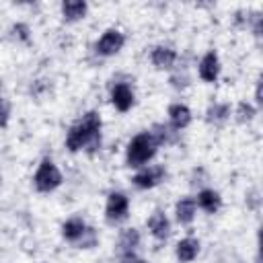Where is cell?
<instances>
[{"label": "cell", "instance_id": "cell-2", "mask_svg": "<svg viewBox=\"0 0 263 263\" xmlns=\"http://www.w3.org/2000/svg\"><path fill=\"white\" fill-rule=\"evenodd\" d=\"M156 140L150 136V132H142L138 136L132 138V142L127 144V152H125V160L129 166H142L146 164L154 154H156Z\"/></svg>", "mask_w": 263, "mask_h": 263}, {"label": "cell", "instance_id": "cell-7", "mask_svg": "<svg viewBox=\"0 0 263 263\" xmlns=\"http://www.w3.org/2000/svg\"><path fill=\"white\" fill-rule=\"evenodd\" d=\"M111 103H113L115 109L121 111V113L129 111L132 105H134V90H132L127 84H123V82L115 84V86L111 88Z\"/></svg>", "mask_w": 263, "mask_h": 263}, {"label": "cell", "instance_id": "cell-9", "mask_svg": "<svg viewBox=\"0 0 263 263\" xmlns=\"http://www.w3.org/2000/svg\"><path fill=\"white\" fill-rule=\"evenodd\" d=\"M152 64L158 68V70H168L173 68L175 60H177V51L171 47V45H156L152 49V55H150Z\"/></svg>", "mask_w": 263, "mask_h": 263}, {"label": "cell", "instance_id": "cell-21", "mask_svg": "<svg viewBox=\"0 0 263 263\" xmlns=\"http://www.w3.org/2000/svg\"><path fill=\"white\" fill-rule=\"evenodd\" d=\"M8 113H10L8 105L0 101V127H6V123H8Z\"/></svg>", "mask_w": 263, "mask_h": 263}, {"label": "cell", "instance_id": "cell-14", "mask_svg": "<svg viewBox=\"0 0 263 263\" xmlns=\"http://www.w3.org/2000/svg\"><path fill=\"white\" fill-rule=\"evenodd\" d=\"M197 253H199V240H197V238L187 236V238L179 240V245H177V259H179L181 263L193 261V259L197 257Z\"/></svg>", "mask_w": 263, "mask_h": 263}, {"label": "cell", "instance_id": "cell-5", "mask_svg": "<svg viewBox=\"0 0 263 263\" xmlns=\"http://www.w3.org/2000/svg\"><path fill=\"white\" fill-rule=\"evenodd\" d=\"M123 43H125V37H123L121 31L107 29L101 35V39L97 41V53H101V55H115L123 47Z\"/></svg>", "mask_w": 263, "mask_h": 263}, {"label": "cell", "instance_id": "cell-11", "mask_svg": "<svg viewBox=\"0 0 263 263\" xmlns=\"http://www.w3.org/2000/svg\"><path fill=\"white\" fill-rule=\"evenodd\" d=\"M195 205H199V208H201L203 212H208V214H216V212L220 210V205H222V197H220V193L214 191V189H201V191L197 193Z\"/></svg>", "mask_w": 263, "mask_h": 263}, {"label": "cell", "instance_id": "cell-24", "mask_svg": "<svg viewBox=\"0 0 263 263\" xmlns=\"http://www.w3.org/2000/svg\"><path fill=\"white\" fill-rule=\"evenodd\" d=\"M255 97H257V103L261 105V103H263V99H261V82L257 84V90H255Z\"/></svg>", "mask_w": 263, "mask_h": 263}, {"label": "cell", "instance_id": "cell-3", "mask_svg": "<svg viewBox=\"0 0 263 263\" xmlns=\"http://www.w3.org/2000/svg\"><path fill=\"white\" fill-rule=\"evenodd\" d=\"M60 183H62V173H60V168H58L49 158H43L41 164H39V168H37V173H35V177H33L35 189L41 191V193H49V191H53L55 187H60Z\"/></svg>", "mask_w": 263, "mask_h": 263}, {"label": "cell", "instance_id": "cell-20", "mask_svg": "<svg viewBox=\"0 0 263 263\" xmlns=\"http://www.w3.org/2000/svg\"><path fill=\"white\" fill-rule=\"evenodd\" d=\"M236 115H238V121H251L253 115H255V109H253V105H249V103H240V105L236 107Z\"/></svg>", "mask_w": 263, "mask_h": 263}, {"label": "cell", "instance_id": "cell-25", "mask_svg": "<svg viewBox=\"0 0 263 263\" xmlns=\"http://www.w3.org/2000/svg\"><path fill=\"white\" fill-rule=\"evenodd\" d=\"M255 263H261V259H259V257H257V259H255Z\"/></svg>", "mask_w": 263, "mask_h": 263}, {"label": "cell", "instance_id": "cell-19", "mask_svg": "<svg viewBox=\"0 0 263 263\" xmlns=\"http://www.w3.org/2000/svg\"><path fill=\"white\" fill-rule=\"evenodd\" d=\"M76 245H78L80 249H90V247H95V245H97V232H95V228H88V226H86V230H84L82 236L76 240Z\"/></svg>", "mask_w": 263, "mask_h": 263}, {"label": "cell", "instance_id": "cell-12", "mask_svg": "<svg viewBox=\"0 0 263 263\" xmlns=\"http://www.w3.org/2000/svg\"><path fill=\"white\" fill-rule=\"evenodd\" d=\"M168 119H171V125H173L175 129H183V127H187L189 121H191V111H189L187 105L175 103V105L168 107Z\"/></svg>", "mask_w": 263, "mask_h": 263}, {"label": "cell", "instance_id": "cell-6", "mask_svg": "<svg viewBox=\"0 0 263 263\" xmlns=\"http://www.w3.org/2000/svg\"><path fill=\"white\" fill-rule=\"evenodd\" d=\"M164 177H166L164 166H160V164L148 166V168H142V171L134 177V185H136L138 189H152V187H156L158 183H162Z\"/></svg>", "mask_w": 263, "mask_h": 263}, {"label": "cell", "instance_id": "cell-16", "mask_svg": "<svg viewBox=\"0 0 263 263\" xmlns=\"http://www.w3.org/2000/svg\"><path fill=\"white\" fill-rule=\"evenodd\" d=\"M84 230H86V224H84V220L78 218V216H74V218H70V220H66V222L62 224V236H64L66 240H70V242H76V240L82 236Z\"/></svg>", "mask_w": 263, "mask_h": 263}, {"label": "cell", "instance_id": "cell-15", "mask_svg": "<svg viewBox=\"0 0 263 263\" xmlns=\"http://www.w3.org/2000/svg\"><path fill=\"white\" fill-rule=\"evenodd\" d=\"M88 10V4L84 0H64L62 2V14L66 21H78V18H84Z\"/></svg>", "mask_w": 263, "mask_h": 263}, {"label": "cell", "instance_id": "cell-1", "mask_svg": "<svg viewBox=\"0 0 263 263\" xmlns=\"http://www.w3.org/2000/svg\"><path fill=\"white\" fill-rule=\"evenodd\" d=\"M101 146V115L97 111H88L82 115L78 123H74L66 136V148L70 152H78L86 148L88 152Z\"/></svg>", "mask_w": 263, "mask_h": 263}, {"label": "cell", "instance_id": "cell-4", "mask_svg": "<svg viewBox=\"0 0 263 263\" xmlns=\"http://www.w3.org/2000/svg\"><path fill=\"white\" fill-rule=\"evenodd\" d=\"M127 210H129V199L125 197V193L121 191H113L107 197V205H105V216L109 222H121L127 218Z\"/></svg>", "mask_w": 263, "mask_h": 263}, {"label": "cell", "instance_id": "cell-23", "mask_svg": "<svg viewBox=\"0 0 263 263\" xmlns=\"http://www.w3.org/2000/svg\"><path fill=\"white\" fill-rule=\"evenodd\" d=\"M138 259L134 257V253L132 255H121V263H136Z\"/></svg>", "mask_w": 263, "mask_h": 263}, {"label": "cell", "instance_id": "cell-18", "mask_svg": "<svg viewBox=\"0 0 263 263\" xmlns=\"http://www.w3.org/2000/svg\"><path fill=\"white\" fill-rule=\"evenodd\" d=\"M228 115H230V107L226 103H214L205 113V121L214 125H222L228 119Z\"/></svg>", "mask_w": 263, "mask_h": 263}, {"label": "cell", "instance_id": "cell-13", "mask_svg": "<svg viewBox=\"0 0 263 263\" xmlns=\"http://www.w3.org/2000/svg\"><path fill=\"white\" fill-rule=\"evenodd\" d=\"M195 199L193 197H181L175 205V214H177V220L179 224H191L193 218H195Z\"/></svg>", "mask_w": 263, "mask_h": 263}, {"label": "cell", "instance_id": "cell-17", "mask_svg": "<svg viewBox=\"0 0 263 263\" xmlns=\"http://www.w3.org/2000/svg\"><path fill=\"white\" fill-rule=\"evenodd\" d=\"M138 245H140V232H138L136 228H125V230L119 234L117 247H119V253H121V255H132Z\"/></svg>", "mask_w": 263, "mask_h": 263}, {"label": "cell", "instance_id": "cell-22", "mask_svg": "<svg viewBox=\"0 0 263 263\" xmlns=\"http://www.w3.org/2000/svg\"><path fill=\"white\" fill-rule=\"evenodd\" d=\"M12 31H14V33L18 31V37L27 41V37H29V29H27L25 25H14V29H12Z\"/></svg>", "mask_w": 263, "mask_h": 263}, {"label": "cell", "instance_id": "cell-8", "mask_svg": "<svg viewBox=\"0 0 263 263\" xmlns=\"http://www.w3.org/2000/svg\"><path fill=\"white\" fill-rule=\"evenodd\" d=\"M199 78L205 80V82H214L220 74V60L214 51H208L201 60H199Z\"/></svg>", "mask_w": 263, "mask_h": 263}, {"label": "cell", "instance_id": "cell-10", "mask_svg": "<svg viewBox=\"0 0 263 263\" xmlns=\"http://www.w3.org/2000/svg\"><path fill=\"white\" fill-rule=\"evenodd\" d=\"M148 228H150V232H152V236L156 240H164L168 236V232H171V222H168V218L160 210H156L148 218Z\"/></svg>", "mask_w": 263, "mask_h": 263}]
</instances>
